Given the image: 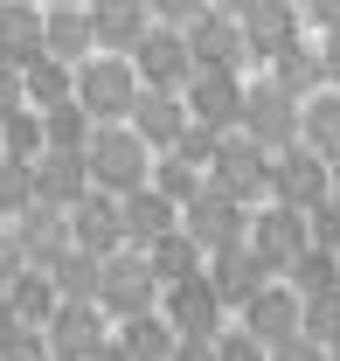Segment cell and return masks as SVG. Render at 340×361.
Instances as JSON below:
<instances>
[{"label":"cell","mask_w":340,"mask_h":361,"mask_svg":"<svg viewBox=\"0 0 340 361\" xmlns=\"http://www.w3.org/2000/svg\"><path fill=\"white\" fill-rule=\"evenodd\" d=\"M305 257V236H298V216H271L257 229V264H298Z\"/></svg>","instance_id":"cell-9"},{"label":"cell","mask_w":340,"mask_h":361,"mask_svg":"<svg viewBox=\"0 0 340 361\" xmlns=\"http://www.w3.org/2000/svg\"><path fill=\"white\" fill-rule=\"evenodd\" d=\"M132 70H139V84H146V90H167V84H181V77H202L188 35H160V28L132 49Z\"/></svg>","instance_id":"cell-2"},{"label":"cell","mask_w":340,"mask_h":361,"mask_svg":"<svg viewBox=\"0 0 340 361\" xmlns=\"http://www.w3.org/2000/svg\"><path fill=\"white\" fill-rule=\"evenodd\" d=\"M278 180L292 188V202H320V167H312L305 153H292V160L278 167Z\"/></svg>","instance_id":"cell-13"},{"label":"cell","mask_w":340,"mask_h":361,"mask_svg":"<svg viewBox=\"0 0 340 361\" xmlns=\"http://www.w3.org/2000/svg\"><path fill=\"white\" fill-rule=\"evenodd\" d=\"M97 174L111 180V188H132L139 180V146L126 133H97Z\"/></svg>","instance_id":"cell-12"},{"label":"cell","mask_w":340,"mask_h":361,"mask_svg":"<svg viewBox=\"0 0 340 361\" xmlns=\"http://www.w3.org/2000/svg\"><path fill=\"white\" fill-rule=\"evenodd\" d=\"M0 63H7V70L49 63V21L28 14V0H7V7H0Z\"/></svg>","instance_id":"cell-3"},{"label":"cell","mask_w":340,"mask_h":361,"mask_svg":"<svg viewBox=\"0 0 340 361\" xmlns=\"http://www.w3.org/2000/svg\"><path fill=\"white\" fill-rule=\"evenodd\" d=\"M14 111H21V70L0 63V118H14Z\"/></svg>","instance_id":"cell-18"},{"label":"cell","mask_w":340,"mask_h":361,"mask_svg":"<svg viewBox=\"0 0 340 361\" xmlns=\"http://www.w3.org/2000/svg\"><path fill=\"white\" fill-rule=\"evenodd\" d=\"M195 111H202V126H229V118L243 111L236 77H229V70H202V77H195Z\"/></svg>","instance_id":"cell-8"},{"label":"cell","mask_w":340,"mask_h":361,"mask_svg":"<svg viewBox=\"0 0 340 361\" xmlns=\"http://www.w3.org/2000/svg\"><path fill=\"white\" fill-rule=\"evenodd\" d=\"M215 7H222V14H236V21H243V14H250L257 0H215Z\"/></svg>","instance_id":"cell-21"},{"label":"cell","mask_w":340,"mask_h":361,"mask_svg":"<svg viewBox=\"0 0 340 361\" xmlns=\"http://www.w3.org/2000/svg\"><path fill=\"white\" fill-rule=\"evenodd\" d=\"M312 146L340 160V104H320V111H312Z\"/></svg>","instance_id":"cell-15"},{"label":"cell","mask_w":340,"mask_h":361,"mask_svg":"<svg viewBox=\"0 0 340 361\" xmlns=\"http://www.w3.org/2000/svg\"><path fill=\"white\" fill-rule=\"evenodd\" d=\"M0 126H7V153H14V160H28V153H35V118H28V111H14V118H0Z\"/></svg>","instance_id":"cell-16"},{"label":"cell","mask_w":340,"mask_h":361,"mask_svg":"<svg viewBox=\"0 0 340 361\" xmlns=\"http://www.w3.org/2000/svg\"><path fill=\"white\" fill-rule=\"evenodd\" d=\"M90 28H97V49H111V56H132L153 35L139 0H90Z\"/></svg>","instance_id":"cell-5"},{"label":"cell","mask_w":340,"mask_h":361,"mask_svg":"<svg viewBox=\"0 0 340 361\" xmlns=\"http://www.w3.org/2000/svg\"><path fill=\"white\" fill-rule=\"evenodd\" d=\"M285 306H292V299H271V292H264V299H257V326H264V334H271V326H285Z\"/></svg>","instance_id":"cell-19"},{"label":"cell","mask_w":340,"mask_h":361,"mask_svg":"<svg viewBox=\"0 0 340 361\" xmlns=\"http://www.w3.org/2000/svg\"><path fill=\"white\" fill-rule=\"evenodd\" d=\"M312 14H320V21H327V28L340 35V0H312Z\"/></svg>","instance_id":"cell-20"},{"label":"cell","mask_w":340,"mask_h":361,"mask_svg":"<svg viewBox=\"0 0 340 361\" xmlns=\"http://www.w3.org/2000/svg\"><path fill=\"white\" fill-rule=\"evenodd\" d=\"M132 126L153 139V146H174V139H181V111H174L167 90H146V97H139V111H132Z\"/></svg>","instance_id":"cell-10"},{"label":"cell","mask_w":340,"mask_h":361,"mask_svg":"<svg viewBox=\"0 0 340 361\" xmlns=\"http://www.w3.org/2000/svg\"><path fill=\"white\" fill-rule=\"evenodd\" d=\"M243 42H250V56H285L292 49V7L285 0H257L250 14H243Z\"/></svg>","instance_id":"cell-7"},{"label":"cell","mask_w":340,"mask_h":361,"mask_svg":"<svg viewBox=\"0 0 340 361\" xmlns=\"http://www.w3.org/2000/svg\"><path fill=\"white\" fill-rule=\"evenodd\" d=\"M139 70H132V56H90L84 70H77V104H84L90 118H132L139 111Z\"/></svg>","instance_id":"cell-1"},{"label":"cell","mask_w":340,"mask_h":361,"mask_svg":"<svg viewBox=\"0 0 340 361\" xmlns=\"http://www.w3.org/2000/svg\"><path fill=\"white\" fill-rule=\"evenodd\" d=\"M42 133H49V146H63V153H77V146H84V139H77V133H84V111H77V104H56Z\"/></svg>","instance_id":"cell-14"},{"label":"cell","mask_w":340,"mask_h":361,"mask_svg":"<svg viewBox=\"0 0 340 361\" xmlns=\"http://www.w3.org/2000/svg\"><path fill=\"white\" fill-rule=\"evenodd\" d=\"M90 49H97V28H90V7H77V0H56L49 7V56L56 63H77L84 70Z\"/></svg>","instance_id":"cell-6"},{"label":"cell","mask_w":340,"mask_h":361,"mask_svg":"<svg viewBox=\"0 0 340 361\" xmlns=\"http://www.w3.org/2000/svg\"><path fill=\"white\" fill-rule=\"evenodd\" d=\"M181 35H188V49H195V70H229V63L250 49V42H243V28H236V14H222V7L202 14V21H188Z\"/></svg>","instance_id":"cell-4"},{"label":"cell","mask_w":340,"mask_h":361,"mask_svg":"<svg viewBox=\"0 0 340 361\" xmlns=\"http://www.w3.org/2000/svg\"><path fill=\"white\" fill-rule=\"evenodd\" d=\"M28 97H35L42 111L70 104V97H77V70H70V63H56V56H49V63H35V70H28Z\"/></svg>","instance_id":"cell-11"},{"label":"cell","mask_w":340,"mask_h":361,"mask_svg":"<svg viewBox=\"0 0 340 361\" xmlns=\"http://www.w3.org/2000/svg\"><path fill=\"white\" fill-rule=\"evenodd\" d=\"M153 14H167V28H188L202 21V0H153Z\"/></svg>","instance_id":"cell-17"}]
</instances>
